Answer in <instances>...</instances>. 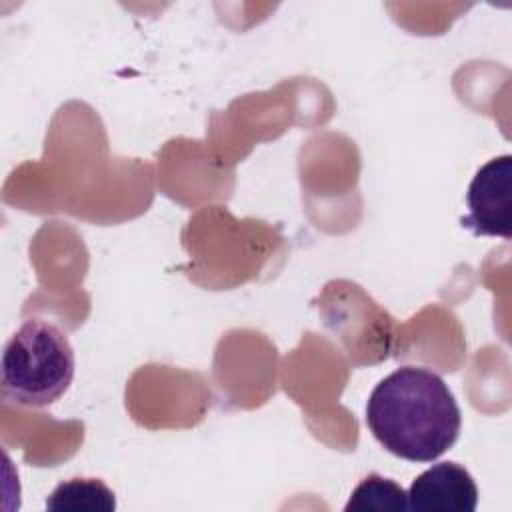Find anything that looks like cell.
<instances>
[{"instance_id":"6","label":"cell","mask_w":512,"mask_h":512,"mask_svg":"<svg viewBox=\"0 0 512 512\" xmlns=\"http://www.w3.org/2000/svg\"><path fill=\"white\" fill-rule=\"evenodd\" d=\"M408 508L406 490L390 478L368 474L352 490L344 512H400Z\"/></svg>"},{"instance_id":"3","label":"cell","mask_w":512,"mask_h":512,"mask_svg":"<svg viewBox=\"0 0 512 512\" xmlns=\"http://www.w3.org/2000/svg\"><path fill=\"white\" fill-rule=\"evenodd\" d=\"M468 216L460 222L476 236L512 238V156L488 160L474 174L468 194Z\"/></svg>"},{"instance_id":"4","label":"cell","mask_w":512,"mask_h":512,"mask_svg":"<svg viewBox=\"0 0 512 512\" xmlns=\"http://www.w3.org/2000/svg\"><path fill=\"white\" fill-rule=\"evenodd\" d=\"M408 508L416 512H474L478 488L458 462H438L424 470L408 488Z\"/></svg>"},{"instance_id":"1","label":"cell","mask_w":512,"mask_h":512,"mask_svg":"<svg viewBox=\"0 0 512 512\" xmlns=\"http://www.w3.org/2000/svg\"><path fill=\"white\" fill-rule=\"evenodd\" d=\"M366 424L384 450L426 464L454 446L462 414L440 374L422 366H402L370 392Z\"/></svg>"},{"instance_id":"2","label":"cell","mask_w":512,"mask_h":512,"mask_svg":"<svg viewBox=\"0 0 512 512\" xmlns=\"http://www.w3.org/2000/svg\"><path fill=\"white\" fill-rule=\"evenodd\" d=\"M74 350L64 330L46 320H26L6 342L0 390L4 400L44 408L72 384Z\"/></svg>"},{"instance_id":"5","label":"cell","mask_w":512,"mask_h":512,"mask_svg":"<svg viewBox=\"0 0 512 512\" xmlns=\"http://www.w3.org/2000/svg\"><path fill=\"white\" fill-rule=\"evenodd\" d=\"M46 510L70 512H112L114 492L98 478H70L60 482L46 498Z\"/></svg>"}]
</instances>
